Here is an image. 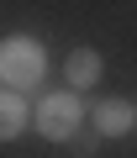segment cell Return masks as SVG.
<instances>
[{"mask_svg": "<svg viewBox=\"0 0 137 158\" xmlns=\"http://www.w3.org/2000/svg\"><path fill=\"white\" fill-rule=\"evenodd\" d=\"M42 74H48L42 42H32V37H6V42H0V79H6L11 90L42 85Z\"/></svg>", "mask_w": 137, "mask_h": 158, "instance_id": "cell-1", "label": "cell"}, {"mask_svg": "<svg viewBox=\"0 0 137 158\" xmlns=\"http://www.w3.org/2000/svg\"><path fill=\"white\" fill-rule=\"evenodd\" d=\"M79 116H85V106H79L74 90H53L48 100L32 106V127H37V137H48V142H68V137L79 132Z\"/></svg>", "mask_w": 137, "mask_h": 158, "instance_id": "cell-2", "label": "cell"}, {"mask_svg": "<svg viewBox=\"0 0 137 158\" xmlns=\"http://www.w3.org/2000/svg\"><path fill=\"white\" fill-rule=\"evenodd\" d=\"M132 127H137V106H132V100L111 95V100L90 106V132H95V137H127Z\"/></svg>", "mask_w": 137, "mask_h": 158, "instance_id": "cell-3", "label": "cell"}, {"mask_svg": "<svg viewBox=\"0 0 137 158\" xmlns=\"http://www.w3.org/2000/svg\"><path fill=\"white\" fill-rule=\"evenodd\" d=\"M63 69H68V90H90L95 79H100V53L95 48H74Z\"/></svg>", "mask_w": 137, "mask_h": 158, "instance_id": "cell-4", "label": "cell"}, {"mask_svg": "<svg viewBox=\"0 0 137 158\" xmlns=\"http://www.w3.org/2000/svg\"><path fill=\"white\" fill-rule=\"evenodd\" d=\"M21 127H27V100L16 90H0V142L21 137Z\"/></svg>", "mask_w": 137, "mask_h": 158, "instance_id": "cell-5", "label": "cell"}, {"mask_svg": "<svg viewBox=\"0 0 137 158\" xmlns=\"http://www.w3.org/2000/svg\"><path fill=\"white\" fill-rule=\"evenodd\" d=\"M68 148H74V158H90V153H95V132H85V127H79L74 137H68Z\"/></svg>", "mask_w": 137, "mask_h": 158, "instance_id": "cell-6", "label": "cell"}]
</instances>
